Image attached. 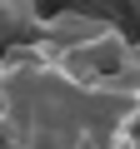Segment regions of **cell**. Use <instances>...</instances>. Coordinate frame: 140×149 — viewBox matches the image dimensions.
<instances>
[{
    "instance_id": "obj_1",
    "label": "cell",
    "mask_w": 140,
    "mask_h": 149,
    "mask_svg": "<svg viewBox=\"0 0 140 149\" xmlns=\"http://www.w3.org/2000/svg\"><path fill=\"white\" fill-rule=\"evenodd\" d=\"M40 35L55 45V50H90V45H105L115 40L120 30L100 15H85V10H60V15H45L40 20Z\"/></svg>"
},
{
    "instance_id": "obj_2",
    "label": "cell",
    "mask_w": 140,
    "mask_h": 149,
    "mask_svg": "<svg viewBox=\"0 0 140 149\" xmlns=\"http://www.w3.org/2000/svg\"><path fill=\"white\" fill-rule=\"evenodd\" d=\"M40 0H0V45L10 40H25L40 30Z\"/></svg>"
},
{
    "instance_id": "obj_3",
    "label": "cell",
    "mask_w": 140,
    "mask_h": 149,
    "mask_svg": "<svg viewBox=\"0 0 140 149\" xmlns=\"http://www.w3.org/2000/svg\"><path fill=\"white\" fill-rule=\"evenodd\" d=\"M130 10H135V15H140V0H130Z\"/></svg>"
},
{
    "instance_id": "obj_4",
    "label": "cell",
    "mask_w": 140,
    "mask_h": 149,
    "mask_svg": "<svg viewBox=\"0 0 140 149\" xmlns=\"http://www.w3.org/2000/svg\"><path fill=\"white\" fill-rule=\"evenodd\" d=\"M0 80H5V65H0Z\"/></svg>"
}]
</instances>
